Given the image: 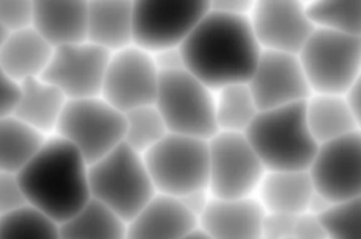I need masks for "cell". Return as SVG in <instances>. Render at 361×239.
<instances>
[{
  "mask_svg": "<svg viewBox=\"0 0 361 239\" xmlns=\"http://www.w3.org/2000/svg\"><path fill=\"white\" fill-rule=\"evenodd\" d=\"M47 136L14 115L0 119V172L17 174L38 152Z\"/></svg>",
  "mask_w": 361,
  "mask_h": 239,
  "instance_id": "25",
  "label": "cell"
},
{
  "mask_svg": "<svg viewBox=\"0 0 361 239\" xmlns=\"http://www.w3.org/2000/svg\"><path fill=\"white\" fill-rule=\"evenodd\" d=\"M68 98L44 79H30L21 83V94L14 117L44 134L54 135Z\"/></svg>",
  "mask_w": 361,
  "mask_h": 239,
  "instance_id": "22",
  "label": "cell"
},
{
  "mask_svg": "<svg viewBox=\"0 0 361 239\" xmlns=\"http://www.w3.org/2000/svg\"><path fill=\"white\" fill-rule=\"evenodd\" d=\"M0 239H61L59 224L24 205L0 217Z\"/></svg>",
  "mask_w": 361,
  "mask_h": 239,
  "instance_id": "28",
  "label": "cell"
},
{
  "mask_svg": "<svg viewBox=\"0 0 361 239\" xmlns=\"http://www.w3.org/2000/svg\"><path fill=\"white\" fill-rule=\"evenodd\" d=\"M86 41L110 53L133 45V1H87Z\"/></svg>",
  "mask_w": 361,
  "mask_h": 239,
  "instance_id": "20",
  "label": "cell"
},
{
  "mask_svg": "<svg viewBox=\"0 0 361 239\" xmlns=\"http://www.w3.org/2000/svg\"><path fill=\"white\" fill-rule=\"evenodd\" d=\"M183 239H210L199 226L195 229V231H192L188 236H185Z\"/></svg>",
  "mask_w": 361,
  "mask_h": 239,
  "instance_id": "40",
  "label": "cell"
},
{
  "mask_svg": "<svg viewBox=\"0 0 361 239\" xmlns=\"http://www.w3.org/2000/svg\"><path fill=\"white\" fill-rule=\"evenodd\" d=\"M55 135L72 143L90 164L124 142L126 114L100 96L68 100Z\"/></svg>",
  "mask_w": 361,
  "mask_h": 239,
  "instance_id": "8",
  "label": "cell"
},
{
  "mask_svg": "<svg viewBox=\"0 0 361 239\" xmlns=\"http://www.w3.org/2000/svg\"><path fill=\"white\" fill-rule=\"evenodd\" d=\"M27 204L56 224L83 208L89 200V163L58 135L47 136L38 152L17 173Z\"/></svg>",
  "mask_w": 361,
  "mask_h": 239,
  "instance_id": "2",
  "label": "cell"
},
{
  "mask_svg": "<svg viewBox=\"0 0 361 239\" xmlns=\"http://www.w3.org/2000/svg\"><path fill=\"white\" fill-rule=\"evenodd\" d=\"M247 84L259 111L305 103L313 94L298 55L283 52L262 51Z\"/></svg>",
  "mask_w": 361,
  "mask_h": 239,
  "instance_id": "15",
  "label": "cell"
},
{
  "mask_svg": "<svg viewBox=\"0 0 361 239\" xmlns=\"http://www.w3.org/2000/svg\"><path fill=\"white\" fill-rule=\"evenodd\" d=\"M248 18L262 51L299 55L316 30L299 0H257Z\"/></svg>",
  "mask_w": 361,
  "mask_h": 239,
  "instance_id": "14",
  "label": "cell"
},
{
  "mask_svg": "<svg viewBox=\"0 0 361 239\" xmlns=\"http://www.w3.org/2000/svg\"><path fill=\"white\" fill-rule=\"evenodd\" d=\"M298 58L313 93L345 96L361 73V38L316 28Z\"/></svg>",
  "mask_w": 361,
  "mask_h": 239,
  "instance_id": "7",
  "label": "cell"
},
{
  "mask_svg": "<svg viewBox=\"0 0 361 239\" xmlns=\"http://www.w3.org/2000/svg\"><path fill=\"white\" fill-rule=\"evenodd\" d=\"M262 239H267V238H262Z\"/></svg>",
  "mask_w": 361,
  "mask_h": 239,
  "instance_id": "42",
  "label": "cell"
},
{
  "mask_svg": "<svg viewBox=\"0 0 361 239\" xmlns=\"http://www.w3.org/2000/svg\"><path fill=\"white\" fill-rule=\"evenodd\" d=\"M307 172L329 202L361 198V131L320 143Z\"/></svg>",
  "mask_w": 361,
  "mask_h": 239,
  "instance_id": "11",
  "label": "cell"
},
{
  "mask_svg": "<svg viewBox=\"0 0 361 239\" xmlns=\"http://www.w3.org/2000/svg\"><path fill=\"white\" fill-rule=\"evenodd\" d=\"M306 122L317 143L360 131L345 96L313 93L305 101Z\"/></svg>",
  "mask_w": 361,
  "mask_h": 239,
  "instance_id": "23",
  "label": "cell"
},
{
  "mask_svg": "<svg viewBox=\"0 0 361 239\" xmlns=\"http://www.w3.org/2000/svg\"><path fill=\"white\" fill-rule=\"evenodd\" d=\"M319 219L327 239H361V198L331 204Z\"/></svg>",
  "mask_w": 361,
  "mask_h": 239,
  "instance_id": "30",
  "label": "cell"
},
{
  "mask_svg": "<svg viewBox=\"0 0 361 239\" xmlns=\"http://www.w3.org/2000/svg\"><path fill=\"white\" fill-rule=\"evenodd\" d=\"M31 27L55 49L86 42L87 1L35 0Z\"/></svg>",
  "mask_w": 361,
  "mask_h": 239,
  "instance_id": "18",
  "label": "cell"
},
{
  "mask_svg": "<svg viewBox=\"0 0 361 239\" xmlns=\"http://www.w3.org/2000/svg\"><path fill=\"white\" fill-rule=\"evenodd\" d=\"M306 11L316 28L361 38V0L306 1Z\"/></svg>",
  "mask_w": 361,
  "mask_h": 239,
  "instance_id": "27",
  "label": "cell"
},
{
  "mask_svg": "<svg viewBox=\"0 0 361 239\" xmlns=\"http://www.w3.org/2000/svg\"><path fill=\"white\" fill-rule=\"evenodd\" d=\"M244 135L267 172L307 170L319 148L305 103L259 111Z\"/></svg>",
  "mask_w": 361,
  "mask_h": 239,
  "instance_id": "3",
  "label": "cell"
},
{
  "mask_svg": "<svg viewBox=\"0 0 361 239\" xmlns=\"http://www.w3.org/2000/svg\"><path fill=\"white\" fill-rule=\"evenodd\" d=\"M197 226V218L179 198L157 193L127 222V239H183Z\"/></svg>",
  "mask_w": 361,
  "mask_h": 239,
  "instance_id": "17",
  "label": "cell"
},
{
  "mask_svg": "<svg viewBox=\"0 0 361 239\" xmlns=\"http://www.w3.org/2000/svg\"><path fill=\"white\" fill-rule=\"evenodd\" d=\"M54 48L32 28L8 32L0 46V65L8 76L23 83L45 72Z\"/></svg>",
  "mask_w": 361,
  "mask_h": 239,
  "instance_id": "21",
  "label": "cell"
},
{
  "mask_svg": "<svg viewBox=\"0 0 361 239\" xmlns=\"http://www.w3.org/2000/svg\"><path fill=\"white\" fill-rule=\"evenodd\" d=\"M142 157L158 194L180 198L209 187L206 139L168 132Z\"/></svg>",
  "mask_w": 361,
  "mask_h": 239,
  "instance_id": "5",
  "label": "cell"
},
{
  "mask_svg": "<svg viewBox=\"0 0 361 239\" xmlns=\"http://www.w3.org/2000/svg\"><path fill=\"white\" fill-rule=\"evenodd\" d=\"M27 205V200L14 173L0 172V217Z\"/></svg>",
  "mask_w": 361,
  "mask_h": 239,
  "instance_id": "32",
  "label": "cell"
},
{
  "mask_svg": "<svg viewBox=\"0 0 361 239\" xmlns=\"http://www.w3.org/2000/svg\"><path fill=\"white\" fill-rule=\"evenodd\" d=\"M32 24V1L0 0V27L7 32L20 31Z\"/></svg>",
  "mask_w": 361,
  "mask_h": 239,
  "instance_id": "31",
  "label": "cell"
},
{
  "mask_svg": "<svg viewBox=\"0 0 361 239\" xmlns=\"http://www.w3.org/2000/svg\"><path fill=\"white\" fill-rule=\"evenodd\" d=\"M314 193L307 170H281L265 172L254 197L265 212L302 215Z\"/></svg>",
  "mask_w": 361,
  "mask_h": 239,
  "instance_id": "19",
  "label": "cell"
},
{
  "mask_svg": "<svg viewBox=\"0 0 361 239\" xmlns=\"http://www.w3.org/2000/svg\"><path fill=\"white\" fill-rule=\"evenodd\" d=\"M21 94V83L16 82L0 65V119L14 115Z\"/></svg>",
  "mask_w": 361,
  "mask_h": 239,
  "instance_id": "33",
  "label": "cell"
},
{
  "mask_svg": "<svg viewBox=\"0 0 361 239\" xmlns=\"http://www.w3.org/2000/svg\"><path fill=\"white\" fill-rule=\"evenodd\" d=\"M254 1L251 0H214L210 1V8L230 14V15H245L248 17L252 10Z\"/></svg>",
  "mask_w": 361,
  "mask_h": 239,
  "instance_id": "38",
  "label": "cell"
},
{
  "mask_svg": "<svg viewBox=\"0 0 361 239\" xmlns=\"http://www.w3.org/2000/svg\"><path fill=\"white\" fill-rule=\"evenodd\" d=\"M7 31L6 30H3L1 27H0V46H1V44L4 42V39H6V37H7Z\"/></svg>",
  "mask_w": 361,
  "mask_h": 239,
  "instance_id": "41",
  "label": "cell"
},
{
  "mask_svg": "<svg viewBox=\"0 0 361 239\" xmlns=\"http://www.w3.org/2000/svg\"><path fill=\"white\" fill-rule=\"evenodd\" d=\"M154 105L172 134L209 141L219 132L214 91L186 69L159 73Z\"/></svg>",
  "mask_w": 361,
  "mask_h": 239,
  "instance_id": "6",
  "label": "cell"
},
{
  "mask_svg": "<svg viewBox=\"0 0 361 239\" xmlns=\"http://www.w3.org/2000/svg\"><path fill=\"white\" fill-rule=\"evenodd\" d=\"M265 214L255 197H212L199 218V228L210 239H262Z\"/></svg>",
  "mask_w": 361,
  "mask_h": 239,
  "instance_id": "16",
  "label": "cell"
},
{
  "mask_svg": "<svg viewBox=\"0 0 361 239\" xmlns=\"http://www.w3.org/2000/svg\"><path fill=\"white\" fill-rule=\"evenodd\" d=\"M298 215L265 214L262 225V238L267 239H290Z\"/></svg>",
  "mask_w": 361,
  "mask_h": 239,
  "instance_id": "34",
  "label": "cell"
},
{
  "mask_svg": "<svg viewBox=\"0 0 361 239\" xmlns=\"http://www.w3.org/2000/svg\"><path fill=\"white\" fill-rule=\"evenodd\" d=\"M158 82L159 72L152 55L131 45L111 53L100 97L126 114L154 104Z\"/></svg>",
  "mask_w": 361,
  "mask_h": 239,
  "instance_id": "12",
  "label": "cell"
},
{
  "mask_svg": "<svg viewBox=\"0 0 361 239\" xmlns=\"http://www.w3.org/2000/svg\"><path fill=\"white\" fill-rule=\"evenodd\" d=\"M345 98L350 104V108L355 117L357 125L361 131V73L350 87V90L345 93Z\"/></svg>",
  "mask_w": 361,
  "mask_h": 239,
  "instance_id": "39",
  "label": "cell"
},
{
  "mask_svg": "<svg viewBox=\"0 0 361 239\" xmlns=\"http://www.w3.org/2000/svg\"><path fill=\"white\" fill-rule=\"evenodd\" d=\"M265 172L244 134L219 131L209 139L207 188L212 197H254Z\"/></svg>",
  "mask_w": 361,
  "mask_h": 239,
  "instance_id": "10",
  "label": "cell"
},
{
  "mask_svg": "<svg viewBox=\"0 0 361 239\" xmlns=\"http://www.w3.org/2000/svg\"><path fill=\"white\" fill-rule=\"evenodd\" d=\"M152 60L159 73L185 69L180 48H171V49H164V51L155 52V53H152Z\"/></svg>",
  "mask_w": 361,
  "mask_h": 239,
  "instance_id": "36",
  "label": "cell"
},
{
  "mask_svg": "<svg viewBox=\"0 0 361 239\" xmlns=\"http://www.w3.org/2000/svg\"><path fill=\"white\" fill-rule=\"evenodd\" d=\"M217 129L244 134L259 112L248 84H231L214 91Z\"/></svg>",
  "mask_w": 361,
  "mask_h": 239,
  "instance_id": "26",
  "label": "cell"
},
{
  "mask_svg": "<svg viewBox=\"0 0 361 239\" xmlns=\"http://www.w3.org/2000/svg\"><path fill=\"white\" fill-rule=\"evenodd\" d=\"M59 231L61 239H127V222L93 198L59 224Z\"/></svg>",
  "mask_w": 361,
  "mask_h": 239,
  "instance_id": "24",
  "label": "cell"
},
{
  "mask_svg": "<svg viewBox=\"0 0 361 239\" xmlns=\"http://www.w3.org/2000/svg\"><path fill=\"white\" fill-rule=\"evenodd\" d=\"M168 132L164 118L154 104L126 112L124 142L141 155L157 145Z\"/></svg>",
  "mask_w": 361,
  "mask_h": 239,
  "instance_id": "29",
  "label": "cell"
},
{
  "mask_svg": "<svg viewBox=\"0 0 361 239\" xmlns=\"http://www.w3.org/2000/svg\"><path fill=\"white\" fill-rule=\"evenodd\" d=\"M209 10L207 0L133 1V45L151 55L180 48Z\"/></svg>",
  "mask_w": 361,
  "mask_h": 239,
  "instance_id": "9",
  "label": "cell"
},
{
  "mask_svg": "<svg viewBox=\"0 0 361 239\" xmlns=\"http://www.w3.org/2000/svg\"><path fill=\"white\" fill-rule=\"evenodd\" d=\"M180 52L185 69L217 91L231 84H247L262 49L248 17L210 8L180 45Z\"/></svg>",
  "mask_w": 361,
  "mask_h": 239,
  "instance_id": "1",
  "label": "cell"
},
{
  "mask_svg": "<svg viewBox=\"0 0 361 239\" xmlns=\"http://www.w3.org/2000/svg\"><path fill=\"white\" fill-rule=\"evenodd\" d=\"M290 239H327L319 217L305 212L298 215Z\"/></svg>",
  "mask_w": 361,
  "mask_h": 239,
  "instance_id": "35",
  "label": "cell"
},
{
  "mask_svg": "<svg viewBox=\"0 0 361 239\" xmlns=\"http://www.w3.org/2000/svg\"><path fill=\"white\" fill-rule=\"evenodd\" d=\"M111 53L90 42L55 48L41 79L68 100L99 97Z\"/></svg>",
  "mask_w": 361,
  "mask_h": 239,
  "instance_id": "13",
  "label": "cell"
},
{
  "mask_svg": "<svg viewBox=\"0 0 361 239\" xmlns=\"http://www.w3.org/2000/svg\"><path fill=\"white\" fill-rule=\"evenodd\" d=\"M182 201V204L186 207V209L193 214L197 221L200 218V215L204 212V209L207 208L210 200H212V194L209 193L207 188L204 190H196V191H192L183 197L179 198Z\"/></svg>",
  "mask_w": 361,
  "mask_h": 239,
  "instance_id": "37",
  "label": "cell"
},
{
  "mask_svg": "<svg viewBox=\"0 0 361 239\" xmlns=\"http://www.w3.org/2000/svg\"><path fill=\"white\" fill-rule=\"evenodd\" d=\"M89 188L93 200L126 222L157 194L142 155L126 142L89 164Z\"/></svg>",
  "mask_w": 361,
  "mask_h": 239,
  "instance_id": "4",
  "label": "cell"
}]
</instances>
